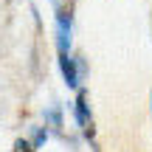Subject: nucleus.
Segmentation results:
<instances>
[{"mask_svg": "<svg viewBox=\"0 0 152 152\" xmlns=\"http://www.w3.org/2000/svg\"><path fill=\"white\" fill-rule=\"evenodd\" d=\"M56 48L59 54L71 51V11H56Z\"/></svg>", "mask_w": 152, "mask_h": 152, "instance_id": "1", "label": "nucleus"}, {"mask_svg": "<svg viewBox=\"0 0 152 152\" xmlns=\"http://www.w3.org/2000/svg\"><path fill=\"white\" fill-rule=\"evenodd\" d=\"M59 71H62V79H65L68 87H79L82 73H79V65H76V56H71V54H59Z\"/></svg>", "mask_w": 152, "mask_h": 152, "instance_id": "2", "label": "nucleus"}, {"mask_svg": "<svg viewBox=\"0 0 152 152\" xmlns=\"http://www.w3.org/2000/svg\"><path fill=\"white\" fill-rule=\"evenodd\" d=\"M73 118L82 130H87V121H90V104H87V90L79 87L76 93V104H73Z\"/></svg>", "mask_w": 152, "mask_h": 152, "instance_id": "3", "label": "nucleus"}, {"mask_svg": "<svg viewBox=\"0 0 152 152\" xmlns=\"http://www.w3.org/2000/svg\"><path fill=\"white\" fill-rule=\"evenodd\" d=\"M42 118H45V124H48L51 130H56V132L62 130V110L56 107V104H54V107H45V110H42Z\"/></svg>", "mask_w": 152, "mask_h": 152, "instance_id": "4", "label": "nucleus"}, {"mask_svg": "<svg viewBox=\"0 0 152 152\" xmlns=\"http://www.w3.org/2000/svg\"><path fill=\"white\" fill-rule=\"evenodd\" d=\"M45 141H48V130H45V127H37V124H34V127H31V147L37 149V147H42Z\"/></svg>", "mask_w": 152, "mask_h": 152, "instance_id": "5", "label": "nucleus"}, {"mask_svg": "<svg viewBox=\"0 0 152 152\" xmlns=\"http://www.w3.org/2000/svg\"><path fill=\"white\" fill-rule=\"evenodd\" d=\"M14 152H34V147H31V141L17 138V141H14Z\"/></svg>", "mask_w": 152, "mask_h": 152, "instance_id": "6", "label": "nucleus"}, {"mask_svg": "<svg viewBox=\"0 0 152 152\" xmlns=\"http://www.w3.org/2000/svg\"><path fill=\"white\" fill-rule=\"evenodd\" d=\"M51 3H54V9H56V11H62V0H51Z\"/></svg>", "mask_w": 152, "mask_h": 152, "instance_id": "7", "label": "nucleus"}, {"mask_svg": "<svg viewBox=\"0 0 152 152\" xmlns=\"http://www.w3.org/2000/svg\"><path fill=\"white\" fill-rule=\"evenodd\" d=\"M149 96H152V93H149Z\"/></svg>", "mask_w": 152, "mask_h": 152, "instance_id": "8", "label": "nucleus"}]
</instances>
